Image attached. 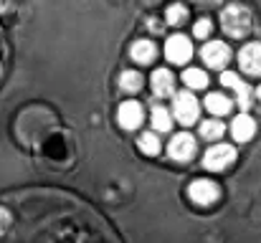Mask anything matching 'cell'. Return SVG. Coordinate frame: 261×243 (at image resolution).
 <instances>
[{"mask_svg":"<svg viewBox=\"0 0 261 243\" xmlns=\"http://www.w3.org/2000/svg\"><path fill=\"white\" fill-rule=\"evenodd\" d=\"M221 134H223V124H221V122H216V119L200 122V137H203V140L213 142V140H218Z\"/></svg>","mask_w":261,"mask_h":243,"instance_id":"18","label":"cell"},{"mask_svg":"<svg viewBox=\"0 0 261 243\" xmlns=\"http://www.w3.org/2000/svg\"><path fill=\"white\" fill-rule=\"evenodd\" d=\"M175 119L180 122V124H185V127H190V124H195L198 122V112H200V106H198V99L190 94V91H180V94H175Z\"/></svg>","mask_w":261,"mask_h":243,"instance_id":"2","label":"cell"},{"mask_svg":"<svg viewBox=\"0 0 261 243\" xmlns=\"http://www.w3.org/2000/svg\"><path fill=\"white\" fill-rule=\"evenodd\" d=\"M211 31H213V25H211V20H208V18L195 20V28H193L195 38H208V36H211Z\"/></svg>","mask_w":261,"mask_h":243,"instance_id":"21","label":"cell"},{"mask_svg":"<svg viewBox=\"0 0 261 243\" xmlns=\"http://www.w3.org/2000/svg\"><path fill=\"white\" fill-rule=\"evenodd\" d=\"M256 96H259V101H261V86H259V89H256Z\"/></svg>","mask_w":261,"mask_h":243,"instance_id":"25","label":"cell"},{"mask_svg":"<svg viewBox=\"0 0 261 243\" xmlns=\"http://www.w3.org/2000/svg\"><path fill=\"white\" fill-rule=\"evenodd\" d=\"M8 226H10V213L5 208H0V233H5Z\"/></svg>","mask_w":261,"mask_h":243,"instance_id":"23","label":"cell"},{"mask_svg":"<svg viewBox=\"0 0 261 243\" xmlns=\"http://www.w3.org/2000/svg\"><path fill=\"white\" fill-rule=\"evenodd\" d=\"M195 150H198V142H195L188 132L175 134L173 140H170V145H168V155L177 162H188L195 155Z\"/></svg>","mask_w":261,"mask_h":243,"instance_id":"6","label":"cell"},{"mask_svg":"<svg viewBox=\"0 0 261 243\" xmlns=\"http://www.w3.org/2000/svg\"><path fill=\"white\" fill-rule=\"evenodd\" d=\"M13 8V0H0V13H8Z\"/></svg>","mask_w":261,"mask_h":243,"instance_id":"24","label":"cell"},{"mask_svg":"<svg viewBox=\"0 0 261 243\" xmlns=\"http://www.w3.org/2000/svg\"><path fill=\"white\" fill-rule=\"evenodd\" d=\"M165 56L177 64V66H182L185 61H190V56H193V46H190V41L185 38V36H173V38H168V43H165Z\"/></svg>","mask_w":261,"mask_h":243,"instance_id":"8","label":"cell"},{"mask_svg":"<svg viewBox=\"0 0 261 243\" xmlns=\"http://www.w3.org/2000/svg\"><path fill=\"white\" fill-rule=\"evenodd\" d=\"M188 195H190V200H193L195 205L208 208V205H213V203L221 198V187H218L213 180H193L190 187H188Z\"/></svg>","mask_w":261,"mask_h":243,"instance_id":"3","label":"cell"},{"mask_svg":"<svg viewBox=\"0 0 261 243\" xmlns=\"http://www.w3.org/2000/svg\"><path fill=\"white\" fill-rule=\"evenodd\" d=\"M0 74H3V66H0Z\"/></svg>","mask_w":261,"mask_h":243,"instance_id":"26","label":"cell"},{"mask_svg":"<svg viewBox=\"0 0 261 243\" xmlns=\"http://www.w3.org/2000/svg\"><path fill=\"white\" fill-rule=\"evenodd\" d=\"M129 56H132V61H137V64H152L155 56H158V46H155L152 41H147V38H140V41L132 43Z\"/></svg>","mask_w":261,"mask_h":243,"instance_id":"11","label":"cell"},{"mask_svg":"<svg viewBox=\"0 0 261 243\" xmlns=\"http://www.w3.org/2000/svg\"><path fill=\"white\" fill-rule=\"evenodd\" d=\"M137 145H140V152H145V155H158V152H160V140H158V134H152V132L140 134Z\"/></svg>","mask_w":261,"mask_h":243,"instance_id":"19","label":"cell"},{"mask_svg":"<svg viewBox=\"0 0 261 243\" xmlns=\"http://www.w3.org/2000/svg\"><path fill=\"white\" fill-rule=\"evenodd\" d=\"M150 81H152V91H155L158 96H168V94L175 91V76L168 69H158Z\"/></svg>","mask_w":261,"mask_h":243,"instance_id":"12","label":"cell"},{"mask_svg":"<svg viewBox=\"0 0 261 243\" xmlns=\"http://www.w3.org/2000/svg\"><path fill=\"white\" fill-rule=\"evenodd\" d=\"M231 99L226 96V94H218V91H213V94H208V99H205V106H208V112H213V114H228L231 112Z\"/></svg>","mask_w":261,"mask_h":243,"instance_id":"13","label":"cell"},{"mask_svg":"<svg viewBox=\"0 0 261 243\" xmlns=\"http://www.w3.org/2000/svg\"><path fill=\"white\" fill-rule=\"evenodd\" d=\"M117 122H119V127L127 129V132L137 129V127L142 124V106H140L137 101H124V104L119 106V112H117Z\"/></svg>","mask_w":261,"mask_h":243,"instance_id":"9","label":"cell"},{"mask_svg":"<svg viewBox=\"0 0 261 243\" xmlns=\"http://www.w3.org/2000/svg\"><path fill=\"white\" fill-rule=\"evenodd\" d=\"M165 20H168L170 25H182V23L188 20V8L180 5V3L170 5V8L165 10Z\"/></svg>","mask_w":261,"mask_h":243,"instance_id":"20","label":"cell"},{"mask_svg":"<svg viewBox=\"0 0 261 243\" xmlns=\"http://www.w3.org/2000/svg\"><path fill=\"white\" fill-rule=\"evenodd\" d=\"M233 91H236V101H239L241 109H249V106L254 104V101H251V99H254V89H251L246 81L239 79L236 84H233Z\"/></svg>","mask_w":261,"mask_h":243,"instance_id":"16","label":"cell"},{"mask_svg":"<svg viewBox=\"0 0 261 243\" xmlns=\"http://www.w3.org/2000/svg\"><path fill=\"white\" fill-rule=\"evenodd\" d=\"M221 28L231 38H246L254 28V10L244 3H231L221 10Z\"/></svg>","mask_w":261,"mask_h":243,"instance_id":"1","label":"cell"},{"mask_svg":"<svg viewBox=\"0 0 261 243\" xmlns=\"http://www.w3.org/2000/svg\"><path fill=\"white\" fill-rule=\"evenodd\" d=\"M233 160H236V150L233 147H228V145H213L205 152V157H203V167L211 170V172H221Z\"/></svg>","mask_w":261,"mask_h":243,"instance_id":"4","label":"cell"},{"mask_svg":"<svg viewBox=\"0 0 261 243\" xmlns=\"http://www.w3.org/2000/svg\"><path fill=\"white\" fill-rule=\"evenodd\" d=\"M231 134L236 142H249L254 134H256V122L249 117V114H239L231 124Z\"/></svg>","mask_w":261,"mask_h":243,"instance_id":"10","label":"cell"},{"mask_svg":"<svg viewBox=\"0 0 261 243\" xmlns=\"http://www.w3.org/2000/svg\"><path fill=\"white\" fill-rule=\"evenodd\" d=\"M182 81L190 89H205L208 86V76H205L203 69H185L182 71Z\"/></svg>","mask_w":261,"mask_h":243,"instance_id":"15","label":"cell"},{"mask_svg":"<svg viewBox=\"0 0 261 243\" xmlns=\"http://www.w3.org/2000/svg\"><path fill=\"white\" fill-rule=\"evenodd\" d=\"M142 74H137V71H122L119 74V89L122 91H127V94H135V91H140L142 89Z\"/></svg>","mask_w":261,"mask_h":243,"instance_id":"14","label":"cell"},{"mask_svg":"<svg viewBox=\"0 0 261 243\" xmlns=\"http://www.w3.org/2000/svg\"><path fill=\"white\" fill-rule=\"evenodd\" d=\"M152 127L158 132H168L173 127V117H170V112L165 106H155L152 109Z\"/></svg>","mask_w":261,"mask_h":243,"instance_id":"17","label":"cell"},{"mask_svg":"<svg viewBox=\"0 0 261 243\" xmlns=\"http://www.w3.org/2000/svg\"><path fill=\"white\" fill-rule=\"evenodd\" d=\"M239 66L249 76H261V43H249L239 51Z\"/></svg>","mask_w":261,"mask_h":243,"instance_id":"7","label":"cell"},{"mask_svg":"<svg viewBox=\"0 0 261 243\" xmlns=\"http://www.w3.org/2000/svg\"><path fill=\"white\" fill-rule=\"evenodd\" d=\"M203 61L208 64V69H223L231 61V48L223 41H208L200 51Z\"/></svg>","mask_w":261,"mask_h":243,"instance_id":"5","label":"cell"},{"mask_svg":"<svg viewBox=\"0 0 261 243\" xmlns=\"http://www.w3.org/2000/svg\"><path fill=\"white\" fill-rule=\"evenodd\" d=\"M236 81H239V74H233V71H223V74H221V84L228 86V89H233Z\"/></svg>","mask_w":261,"mask_h":243,"instance_id":"22","label":"cell"}]
</instances>
